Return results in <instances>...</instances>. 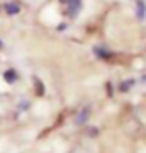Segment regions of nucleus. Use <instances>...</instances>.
Here are the masks:
<instances>
[{
  "instance_id": "obj_4",
  "label": "nucleus",
  "mask_w": 146,
  "mask_h": 153,
  "mask_svg": "<svg viewBox=\"0 0 146 153\" xmlns=\"http://www.w3.org/2000/svg\"><path fill=\"white\" fill-rule=\"evenodd\" d=\"M89 118H91V107H89V105H85V107H82L80 111H78V114H76V118H74V124H76L78 127L87 126Z\"/></svg>"
},
{
  "instance_id": "obj_10",
  "label": "nucleus",
  "mask_w": 146,
  "mask_h": 153,
  "mask_svg": "<svg viewBox=\"0 0 146 153\" xmlns=\"http://www.w3.org/2000/svg\"><path fill=\"white\" fill-rule=\"evenodd\" d=\"M28 109H30V102H28V100H26V102L22 100V102L19 103V111H28Z\"/></svg>"
},
{
  "instance_id": "obj_9",
  "label": "nucleus",
  "mask_w": 146,
  "mask_h": 153,
  "mask_svg": "<svg viewBox=\"0 0 146 153\" xmlns=\"http://www.w3.org/2000/svg\"><path fill=\"white\" fill-rule=\"evenodd\" d=\"M98 133H100L98 127H87V135L91 137V138H96V137H98Z\"/></svg>"
},
{
  "instance_id": "obj_11",
  "label": "nucleus",
  "mask_w": 146,
  "mask_h": 153,
  "mask_svg": "<svg viewBox=\"0 0 146 153\" xmlns=\"http://www.w3.org/2000/svg\"><path fill=\"white\" fill-rule=\"evenodd\" d=\"M106 89H107V96L111 98V96H113V85H111V83L107 81V83H106Z\"/></svg>"
},
{
  "instance_id": "obj_12",
  "label": "nucleus",
  "mask_w": 146,
  "mask_h": 153,
  "mask_svg": "<svg viewBox=\"0 0 146 153\" xmlns=\"http://www.w3.org/2000/svg\"><path fill=\"white\" fill-rule=\"evenodd\" d=\"M65 30H67V24H59L58 26V31H65Z\"/></svg>"
},
{
  "instance_id": "obj_8",
  "label": "nucleus",
  "mask_w": 146,
  "mask_h": 153,
  "mask_svg": "<svg viewBox=\"0 0 146 153\" xmlns=\"http://www.w3.org/2000/svg\"><path fill=\"white\" fill-rule=\"evenodd\" d=\"M33 87H35V94L37 96H44L46 89H44V83L37 78V76H33Z\"/></svg>"
},
{
  "instance_id": "obj_14",
  "label": "nucleus",
  "mask_w": 146,
  "mask_h": 153,
  "mask_svg": "<svg viewBox=\"0 0 146 153\" xmlns=\"http://www.w3.org/2000/svg\"><path fill=\"white\" fill-rule=\"evenodd\" d=\"M141 81H142V83H146V74H144V76H141Z\"/></svg>"
},
{
  "instance_id": "obj_3",
  "label": "nucleus",
  "mask_w": 146,
  "mask_h": 153,
  "mask_svg": "<svg viewBox=\"0 0 146 153\" xmlns=\"http://www.w3.org/2000/svg\"><path fill=\"white\" fill-rule=\"evenodd\" d=\"M2 11L7 15V17H15L22 11V6L20 2H17V0H7V2L2 4Z\"/></svg>"
},
{
  "instance_id": "obj_7",
  "label": "nucleus",
  "mask_w": 146,
  "mask_h": 153,
  "mask_svg": "<svg viewBox=\"0 0 146 153\" xmlns=\"http://www.w3.org/2000/svg\"><path fill=\"white\" fill-rule=\"evenodd\" d=\"M135 83H137L135 79H124V81H120V85H118V92H122V94L130 92V89H131Z\"/></svg>"
},
{
  "instance_id": "obj_6",
  "label": "nucleus",
  "mask_w": 146,
  "mask_h": 153,
  "mask_svg": "<svg viewBox=\"0 0 146 153\" xmlns=\"http://www.w3.org/2000/svg\"><path fill=\"white\" fill-rule=\"evenodd\" d=\"M135 17L139 22L146 20V0H135Z\"/></svg>"
},
{
  "instance_id": "obj_1",
  "label": "nucleus",
  "mask_w": 146,
  "mask_h": 153,
  "mask_svg": "<svg viewBox=\"0 0 146 153\" xmlns=\"http://www.w3.org/2000/svg\"><path fill=\"white\" fill-rule=\"evenodd\" d=\"M93 53H94V57L100 59V61H113L117 57V53L113 50H109L107 46H104V45H96L93 48Z\"/></svg>"
},
{
  "instance_id": "obj_2",
  "label": "nucleus",
  "mask_w": 146,
  "mask_h": 153,
  "mask_svg": "<svg viewBox=\"0 0 146 153\" xmlns=\"http://www.w3.org/2000/svg\"><path fill=\"white\" fill-rule=\"evenodd\" d=\"M65 15L67 19H76L80 15V11L83 9V0H69V2L65 4Z\"/></svg>"
},
{
  "instance_id": "obj_5",
  "label": "nucleus",
  "mask_w": 146,
  "mask_h": 153,
  "mask_svg": "<svg viewBox=\"0 0 146 153\" xmlns=\"http://www.w3.org/2000/svg\"><path fill=\"white\" fill-rule=\"evenodd\" d=\"M2 79H4V83H7V85H15V83H19L20 76H19V72H17L15 68H7V70H4V74H2Z\"/></svg>"
},
{
  "instance_id": "obj_13",
  "label": "nucleus",
  "mask_w": 146,
  "mask_h": 153,
  "mask_svg": "<svg viewBox=\"0 0 146 153\" xmlns=\"http://www.w3.org/2000/svg\"><path fill=\"white\" fill-rule=\"evenodd\" d=\"M4 48H6V45H4V41H2V39H0V52H2Z\"/></svg>"
},
{
  "instance_id": "obj_16",
  "label": "nucleus",
  "mask_w": 146,
  "mask_h": 153,
  "mask_svg": "<svg viewBox=\"0 0 146 153\" xmlns=\"http://www.w3.org/2000/svg\"><path fill=\"white\" fill-rule=\"evenodd\" d=\"M0 11H2V4H0Z\"/></svg>"
},
{
  "instance_id": "obj_15",
  "label": "nucleus",
  "mask_w": 146,
  "mask_h": 153,
  "mask_svg": "<svg viewBox=\"0 0 146 153\" xmlns=\"http://www.w3.org/2000/svg\"><path fill=\"white\" fill-rule=\"evenodd\" d=\"M58 2H61V4H67V2H69V0H58Z\"/></svg>"
}]
</instances>
